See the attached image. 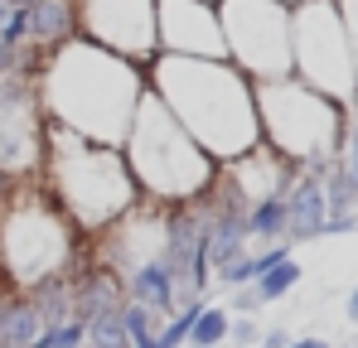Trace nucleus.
Returning <instances> with one entry per match:
<instances>
[{
	"mask_svg": "<svg viewBox=\"0 0 358 348\" xmlns=\"http://www.w3.org/2000/svg\"><path fill=\"white\" fill-rule=\"evenodd\" d=\"M34 97L49 126L83 136L92 145L121 150L131 116L145 97V68L107 54L87 39H68L54 54H44L34 73Z\"/></svg>",
	"mask_w": 358,
	"mask_h": 348,
	"instance_id": "f257e3e1",
	"label": "nucleus"
},
{
	"mask_svg": "<svg viewBox=\"0 0 358 348\" xmlns=\"http://www.w3.org/2000/svg\"><path fill=\"white\" fill-rule=\"evenodd\" d=\"M145 87L160 97V107L189 131V140L223 170L262 145L257 97L228 58H175L155 54L145 68Z\"/></svg>",
	"mask_w": 358,
	"mask_h": 348,
	"instance_id": "f03ea898",
	"label": "nucleus"
},
{
	"mask_svg": "<svg viewBox=\"0 0 358 348\" xmlns=\"http://www.w3.org/2000/svg\"><path fill=\"white\" fill-rule=\"evenodd\" d=\"M44 194L59 203V213L83 228V237H97L112 223H121L141 194L126 170V155L112 145H92L83 136H68L44 121V165H39Z\"/></svg>",
	"mask_w": 358,
	"mask_h": 348,
	"instance_id": "7ed1b4c3",
	"label": "nucleus"
},
{
	"mask_svg": "<svg viewBox=\"0 0 358 348\" xmlns=\"http://www.w3.org/2000/svg\"><path fill=\"white\" fill-rule=\"evenodd\" d=\"M121 155H126L131 179H136V194L145 203H160V208L203 198L213 189V179H218V165L189 140V131L160 107V97L150 87H145L141 107L131 116Z\"/></svg>",
	"mask_w": 358,
	"mask_h": 348,
	"instance_id": "20e7f679",
	"label": "nucleus"
},
{
	"mask_svg": "<svg viewBox=\"0 0 358 348\" xmlns=\"http://www.w3.org/2000/svg\"><path fill=\"white\" fill-rule=\"evenodd\" d=\"M83 256L87 237L59 213L39 179H24L0 198V276L10 290H29L44 276H73Z\"/></svg>",
	"mask_w": 358,
	"mask_h": 348,
	"instance_id": "39448f33",
	"label": "nucleus"
},
{
	"mask_svg": "<svg viewBox=\"0 0 358 348\" xmlns=\"http://www.w3.org/2000/svg\"><path fill=\"white\" fill-rule=\"evenodd\" d=\"M252 97H257V126H262V145L266 150H276L296 170H324V165H334L349 107L320 97L300 78L252 82Z\"/></svg>",
	"mask_w": 358,
	"mask_h": 348,
	"instance_id": "423d86ee",
	"label": "nucleus"
},
{
	"mask_svg": "<svg viewBox=\"0 0 358 348\" xmlns=\"http://www.w3.org/2000/svg\"><path fill=\"white\" fill-rule=\"evenodd\" d=\"M291 78L339 107L358 102L354 49L339 20V0H305L291 10Z\"/></svg>",
	"mask_w": 358,
	"mask_h": 348,
	"instance_id": "0eeeda50",
	"label": "nucleus"
},
{
	"mask_svg": "<svg viewBox=\"0 0 358 348\" xmlns=\"http://www.w3.org/2000/svg\"><path fill=\"white\" fill-rule=\"evenodd\" d=\"M228 63L247 82L291 78V10L276 0H223L218 5Z\"/></svg>",
	"mask_w": 358,
	"mask_h": 348,
	"instance_id": "6e6552de",
	"label": "nucleus"
},
{
	"mask_svg": "<svg viewBox=\"0 0 358 348\" xmlns=\"http://www.w3.org/2000/svg\"><path fill=\"white\" fill-rule=\"evenodd\" d=\"M78 39L150 68L155 44V0H78Z\"/></svg>",
	"mask_w": 358,
	"mask_h": 348,
	"instance_id": "1a4fd4ad",
	"label": "nucleus"
},
{
	"mask_svg": "<svg viewBox=\"0 0 358 348\" xmlns=\"http://www.w3.org/2000/svg\"><path fill=\"white\" fill-rule=\"evenodd\" d=\"M44 165V112L29 78H0V174L24 184Z\"/></svg>",
	"mask_w": 358,
	"mask_h": 348,
	"instance_id": "9d476101",
	"label": "nucleus"
},
{
	"mask_svg": "<svg viewBox=\"0 0 358 348\" xmlns=\"http://www.w3.org/2000/svg\"><path fill=\"white\" fill-rule=\"evenodd\" d=\"M155 44L175 58H228L218 5L203 0H155Z\"/></svg>",
	"mask_w": 358,
	"mask_h": 348,
	"instance_id": "9b49d317",
	"label": "nucleus"
},
{
	"mask_svg": "<svg viewBox=\"0 0 358 348\" xmlns=\"http://www.w3.org/2000/svg\"><path fill=\"white\" fill-rule=\"evenodd\" d=\"M296 174L300 170L291 165V160H281V155L266 150V145H257V150H247L242 160L223 165V179L247 198V208L262 203V198H286V189L296 184Z\"/></svg>",
	"mask_w": 358,
	"mask_h": 348,
	"instance_id": "f8f14e48",
	"label": "nucleus"
},
{
	"mask_svg": "<svg viewBox=\"0 0 358 348\" xmlns=\"http://www.w3.org/2000/svg\"><path fill=\"white\" fill-rule=\"evenodd\" d=\"M324 170H300L296 184L286 189V242L291 247L324 237V218H329V208H324Z\"/></svg>",
	"mask_w": 358,
	"mask_h": 348,
	"instance_id": "ddd939ff",
	"label": "nucleus"
},
{
	"mask_svg": "<svg viewBox=\"0 0 358 348\" xmlns=\"http://www.w3.org/2000/svg\"><path fill=\"white\" fill-rule=\"evenodd\" d=\"M126 305V290H121V276H112L107 266H97V261H78V271H73V324H92V319H102V314H112Z\"/></svg>",
	"mask_w": 358,
	"mask_h": 348,
	"instance_id": "4468645a",
	"label": "nucleus"
},
{
	"mask_svg": "<svg viewBox=\"0 0 358 348\" xmlns=\"http://www.w3.org/2000/svg\"><path fill=\"white\" fill-rule=\"evenodd\" d=\"M121 290H126V300H131V305H145L155 319H170V314L179 310L175 271H170V261H165V256H150V261L131 266V271L121 276Z\"/></svg>",
	"mask_w": 358,
	"mask_h": 348,
	"instance_id": "2eb2a0df",
	"label": "nucleus"
},
{
	"mask_svg": "<svg viewBox=\"0 0 358 348\" xmlns=\"http://www.w3.org/2000/svg\"><path fill=\"white\" fill-rule=\"evenodd\" d=\"M24 20H29V49L39 54H54L59 44L78 39V0H34Z\"/></svg>",
	"mask_w": 358,
	"mask_h": 348,
	"instance_id": "dca6fc26",
	"label": "nucleus"
},
{
	"mask_svg": "<svg viewBox=\"0 0 358 348\" xmlns=\"http://www.w3.org/2000/svg\"><path fill=\"white\" fill-rule=\"evenodd\" d=\"M34 310H39V319H44V329H59L73 319V276H44V281H34L29 290H20Z\"/></svg>",
	"mask_w": 358,
	"mask_h": 348,
	"instance_id": "f3484780",
	"label": "nucleus"
},
{
	"mask_svg": "<svg viewBox=\"0 0 358 348\" xmlns=\"http://www.w3.org/2000/svg\"><path fill=\"white\" fill-rule=\"evenodd\" d=\"M39 329H44V319H39V310L15 290L10 295V305H5V329H0V348H29L39 339Z\"/></svg>",
	"mask_w": 358,
	"mask_h": 348,
	"instance_id": "a211bd4d",
	"label": "nucleus"
},
{
	"mask_svg": "<svg viewBox=\"0 0 358 348\" xmlns=\"http://www.w3.org/2000/svg\"><path fill=\"white\" fill-rule=\"evenodd\" d=\"M228 324H233L228 305L223 300H203L199 314H194V329H189L184 348H223L228 344Z\"/></svg>",
	"mask_w": 358,
	"mask_h": 348,
	"instance_id": "6ab92c4d",
	"label": "nucleus"
},
{
	"mask_svg": "<svg viewBox=\"0 0 358 348\" xmlns=\"http://www.w3.org/2000/svg\"><path fill=\"white\" fill-rule=\"evenodd\" d=\"M300 281H305V266H300L296 256H286V261L266 266V271L257 276V286H252V290H257V300H262V305H276V300H286Z\"/></svg>",
	"mask_w": 358,
	"mask_h": 348,
	"instance_id": "aec40b11",
	"label": "nucleus"
},
{
	"mask_svg": "<svg viewBox=\"0 0 358 348\" xmlns=\"http://www.w3.org/2000/svg\"><path fill=\"white\" fill-rule=\"evenodd\" d=\"M121 324H126V339H131V348H160V324L165 319H155L145 305H121Z\"/></svg>",
	"mask_w": 358,
	"mask_h": 348,
	"instance_id": "412c9836",
	"label": "nucleus"
},
{
	"mask_svg": "<svg viewBox=\"0 0 358 348\" xmlns=\"http://www.w3.org/2000/svg\"><path fill=\"white\" fill-rule=\"evenodd\" d=\"M257 276H262V256H257V252H242L228 266L213 271V286L218 290H242V286H257Z\"/></svg>",
	"mask_w": 358,
	"mask_h": 348,
	"instance_id": "4be33fe9",
	"label": "nucleus"
},
{
	"mask_svg": "<svg viewBox=\"0 0 358 348\" xmlns=\"http://www.w3.org/2000/svg\"><path fill=\"white\" fill-rule=\"evenodd\" d=\"M334 170L344 174L358 189V102L344 112V136H339V155H334Z\"/></svg>",
	"mask_w": 358,
	"mask_h": 348,
	"instance_id": "5701e85b",
	"label": "nucleus"
},
{
	"mask_svg": "<svg viewBox=\"0 0 358 348\" xmlns=\"http://www.w3.org/2000/svg\"><path fill=\"white\" fill-rule=\"evenodd\" d=\"M83 348H131V339H126V324H121V310L102 314V319H92V324H87V339H83Z\"/></svg>",
	"mask_w": 358,
	"mask_h": 348,
	"instance_id": "b1692460",
	"label": "nucleus"
},
{
	"mask_svg": "<svg viewBox=\"0 0 358 348\" xmlns=\"http://www.w3.org/2000/svg\"><path fill=\"white\" fill-rule=\"evenodd\" d=\"M199 305H203V300H199ZM199 305H179L175 314L160 324V348H184L189 329H194V314H199Z\"/></svg>",
	"mask_w": 358,
	"mask_h": 348,
	"instance_id": "393cba45",
	"label": "nucleus"
},
{
	"mask_svg": "<svg viewBox=\"0 0 358 348\" xmlns=\"http://www.w3.org/2000/svg\"><path fill=\"white\" fill-rule=\"evenodd\" d=\"M83 339H87V329L68 319V324H59V329H39V339H34L29 348H83Z\"/></svg>",
	"mask_w": 358,
	"mask_h": 348,
	"instance_id": "a878e982",
	"label": "nucleus"
},
{
	"mask_svg": "<svg viewBox=\"0 0 358 348\" xmlns=\"http://www.w3.org/2000/svg\"><path fill=\"white\" fill-rule=\"evenodd\" d=\"M228 344H233V348H257V344H262V324H257V314H233V324H228Z\"/></svg>",
	"mask_w": 358,
	"mask_h": 348,
	"instance_id": "bb28decb",
	"label": "nucleus"
},
{
	"mask_svg": "<svg viewBox=\"0 0 358 348\" xmlns=\"http://www.w3.org/2000/svg\"><path fill=\"white\" fill-rule=\"evenodd\" d=\"M228 314H262V300H257V290L242 286V290H228Z\"/></svg>",
	"mask_w": 358,
	"mask_h": 348,
	"instance_id": "cd10ccee",
	"label": "nucleus"
},
{
	"mask_svg": "<svg viewBox=\"0 0 358 348\" xmlns=\"http://www.w3.org/2000/svg\"><path fill=\"white\" fill-rule=\"evenodd\" d=\"M339 20H344V34H349V49H354V73H358V0H339Z\"/></svg>",
	"mask_w": 358,
	"mask_h": 348,
	"instance_id": "c85d7f7f",
	"label": "nucleus"
},
{
	"mask_svg": "<svg viewBox=\"0 0 358 348\" xmlns=\"http://www.w3.org/2000/svg\"><path fill=\"white\" fill-rule=\"evenodd\" d=\"M257 348H291V334L286 329H262V344Z\"/></svg>",
	"mask_w": 358,
	"mask_h": 348,
	"instance_id": "c756f323",
	"label": "nucleus"
},
{
	"mask_svg": "<svg viewBox=\"0 0 358 348\" xmlns=\"http://www.w3.org/2000/svg\"><path fill=\"white\" fill-rule=\"evenodd\" d=\"M291 348H334V344L320 339V334H305V339H291Z\"/></svg>",
	"mask_w": 358,
	"mask_h": 348,
	"instance_id": "7c9ffc66",
	"label": "nucleus"
},
{
	"mask_svg": "<svg viewBox=\"0 0 358 348\" xmlns=\"http://www.w3.org/2000/svg\"><path fill=\"white\" fill-rule=\"evenodd\" d=\"M344 314H349V324H358V286L349 290V300H344Z\"/></svg>",
	"mask_w": 358,
	"mask_h": 348,
	"instance_id": "2f4dec72",
	"label": "nucleus"
},
{
	"mask_svg": "<svg viewBox=\"0 0 358 348\" xmlns=\"http://www.w3.org/2000/svg\"><path fill=\"white\" fill-rule=\"evenodd\" d=\"M10 295H15V290H0V329H5V305H10Z\"/></svg>",
	"mask_w": 358,
	"mask_h": 348,
	"instance_id": "473e14b6",
	"label": "nucleus"
},
{
	"mask_svg": "<svg viewBox=\"0 0 358 348\" xmlns=\"http://www.w3.org/2000/svg\"><path fill=\"white\" fill-rule=\"evenodd\" d=\"M10 10H15V5H10V0H0V29H5V20H10Z\"/></svg>",
	"mask_w": 358,
	"mask_h": 348,
	"instance_id": "72a5a7b5",
	"label": "nucleus"
},
{
	"mask_svg": "<svg viewBox=\"0 0 358 348\" xmlns=\"http://www.w3.org/2000/svg\"><path fill=\"white\" fill-rule=\"evenodd\" d=\"M10 5H15V10H29V5H34V0H10Z\"/></svg>",
	"mask_w": 358,
	"mask_h": 348,
	"instance_id": "f704fd0d",
	"label": "nucleus"
},
{
	"mask_svg": "<svg viewBox=\"0 0 358 348\" xmlns=\"http://www.w3.org/2000/svg\"><path fill=\"white\" fill-rule=\"evenodd\" d=\"M276 5H286V10H296V5H305V0H276Z\"/></svg>",
	"mask_w": 358,
	"mask_h": 348,
	"instance_id": "c9c22d12",
	"label": "nucleus"
},
{
	"mask_svg": "<svg viewBox=\"0 0 358 348\" xmlns=\"http://www.w3.org/2000/svg\"><path fill=\"white\" fill-rule=\"evenodd\" d=\"M203 5H223V0H203Z\"/></svg>",
	"mask_w": 358,
	"mask_h": 348,
	"instance_id": "e433bc0d",
	"label": "nucleus"
}]
</instances>
